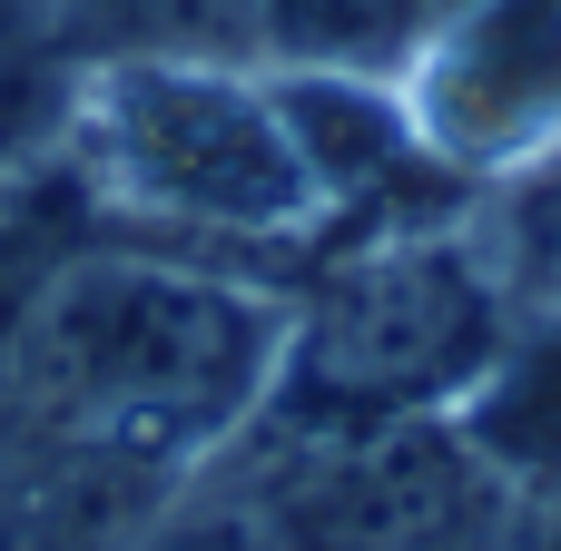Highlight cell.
<instances>
[{
	"label": "cell",
	"instance_id": "1",
	"mask_svg": "<svg viewBox=\"0 0 561 551\" xmlns=\"http://www.w3.org/2000/svg\"><path fill=\"white\" fill-rule=\"evenodd\" d=\"M286 355V315L168 256H79L10 325V384L89 463H178L227 434Z\"/></svg>",
	"mask_w": 561,
	"mask_h": 551
},
{
	"label": "cell",
	"instance_id": "2",
	"mask_svg": "<svg viewBox=\"0 0 561 551\" xmlns=\"http://www.w3.org/2000/svg\"><path fill=\"white\" fill-rule=\"evenodd\" d=\"M79 177L158 237H296L325 217L276 79L237 59H108L79 79Z\"/></svg>",
	"mask_w": 561,
	"mask_h": 551
},
{
	"label": "cell",
	"instance_id": "3",
	"mask_svg": "<svg viewBox=\"0 0 561 551\" xmlns=\"http://www.w3.org/2000/svg\"><path fill=\"white\" fill-rule=\"evenodd\" d=\"M493 345H503L493 286L454 237H375L355 266L325 276L316 315L286 325L266 394L286 404L296 434H365L444 394H473Z\"/></svg>",
	"mask_w": 561,
	"mask_h": 551
},
{
	"label": "cell",
	"instance_id": "4",
	"mask_svg": "<svg viewBox=\"0 0 561 551\" xmlns=\"http://www.w3.org/2000/svg\"><path fill=\"white\" fill-rule=\"evenodd\" d=\"M561 118V0H483L424 69V128L454 158L513 148Z\"/></svg>",
	"mask_w": 561,
	"mask_h": 551
},
{
	"label": "cell",
	"instance_id": "5",
	"mask_svg": "<svg viewBox=\"0 0 561 551\" xmlns=\"http://www.w3.org/2000/svg\"><path fill=\"white\" fill-rule=\"evenodd\" d=\"M463 434L483 473H513V483L561 473V315L533 325L523 345H493V365L463 394Z\"/></svg>",
	"mask_w": 561,
	"mask_h": 551
}]
</instances>
